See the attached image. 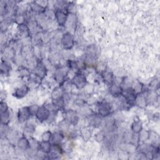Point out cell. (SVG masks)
<instances>
[{"instance_id":"6da1fadb","label":"cell","mask_w":160,"mask_h":160,"mask_svg":"<svg viewBox=\"0 0 160 160\" xmlns=\"http://www.w3.org/2000/svg\"><path fill=\"white\" fill-rule=\"evenodd\" d=\"M50 114L51 112L49 110V109L46 107V106L42 105L39 107L38 110L35 116L36 117V119L40 122H42L48 119Z\"/></svg>"},{"instance_id":"7a4b0ae2","label":"cell","mask_w":160,"mask_h":160,"mask_svg":"<svg viewBox=\"0 0 160 160\" xmlns=\"http://www.w3.org/2000/svg\"><path fill=\"white\" fill-rule=\"evenodd\" d=\"M74 43V38L70 32H67L62 35L61 38V44L64 49L67 50L71 49L73 47Z\"/></svg>"},{"instance_id":"3957f363","label":"cell","mask_w":160,"mask_h":160,"mask_svg":"<svg viewBox=\"0 0 160 160\" xmlns=\"http://www.w3.org/2000/svg\"><path fill=\"white\" fill-rule=\"evenodd\" d=\"M31 114L29 111V106H25L20 108L18 112V119L19 122H24L29 120Z\"/></svg>"},{"instance_id":"277c9868","label":"cell","mask_w":160,"mask_h":160,"mask_svg":"<svg viewBox=\"0 0 160 160\" xmlns=\"http://www.w3.org/2000/svg\"><path fill=\"white\" fill-rule=\"evenodd\" d=\"M98 110L99 116L105 117L109 116L111 111V104L107 101H102L99 102L98 106Z\"/></svg>"},{"instance_id":"5b68a950","label":"cell","mask_w":160,"mask_h":160,"mask_svg":"<svg viewBox=\"0 0 160 160\" xmlns=\"http://www.w3.org/2000/svg\"><path fill=\"white\" fill-rule=\"evenodd\" d=\"M72 83L78 89L84 88L86 84V78L85 76L81 73H78L72 79Z\"/></svg>"},{"instance_id":"8992f818","label":"cell","mask_w":160,"mask_h":160,"mask_svg":"<svg viewBox=\"0 0 160 160\" xmlns=\"http://www.w3.org/2000/svg\"><path fill=\"white\" fill-rule=\"evenodd\" d=\"M54 16L56 21L59 26H64L66 24L68 20V15L62 9H56L54 13Z\"/></svg>"},{"instance_id":"52a82bcc","label":"cell","mask_w":160,"mask_h":160,"mask_svg":"<svg viewBox=\"0 0 160 160\" xmlns=\"http://www.w3.org/2000/svg\"><path fill=\"white\" fill-rule=\"evenodd\" d=\"M66 119L70 124L72 125H76L79 121V118L76 112L71 109L66 112Z\"/></svg>"},{"instance_id":"ba28073f","label":"cell","mask_w":160,"mask_h":160,"mask_svg":"<svg viewBox=\"0 0 160 160\" xmlns=\"http://www.w3.org/2000/svg\"><path fill=\"white\" fill-rule=\"evenodd\" d=\"M29 89V87L27 85L23 84L16 89L14 96L17 98H22L28 93Z\"/></svg>"},{"instance_id":"9c48e42d","label":"cell","mask_w":160,"mask_h":160,"mask_svg":"<svg viewBox=\"0 0 160 160\" xmlns=\"http://www.w3.org/2000/svg\"><path fill=\"white\" fill-rule=\"evenodd\" d=\"M123 89L121 88V86L116 84V83H111L109 86V92L112 96L115 97H118L122 94Z\"/></svg>"},{"instance_id":"30bf717a","label":"cell","mask_w":160,"mask_h":160,"mask_svg":"<svg viewBox=\"0 0 160 160\" xmlns=\"http://www.w3.org/2000/svg\"><path fill=\"white\" fill-rule=\"evenodd\" d=\"M18 147L21 150H28L30 149V142L29 139H28L26 136H22L19 139L17 143Z\"/></svg>"},{"instance_id":"8fae6325","label":"cell","mask_w":160,"mask_h":160,"mask_svg":"<svg viewBox=\"0 0 160 160\" xmlns=\"http://www.w3.org/2000/svg\"><path fill=\"white\" fill-rule=\"evenodd\" d=\"M64 138V136L62 133L60 132H56L54 134H52L50 142H51V144H61L63 141Z\"/></svg>"},{"instance_id":"7c38bea8","label":"cell","mask_w":160,"mask_h":160,"mask_svg":"<svg viewBox=\"0 0 160 160\" xmlns=\"http://www.w3.org/2000/svg\"><path fill=\"white\" fill-rule=\"evenodd\" d=\"M52 148V144L49 141H41L39 142L38 150H40L46 154H48Z\"/></svg>"},{"instance_id":"4fadbf2b","label":"cell","mask_w":160,"mask_h":160,"mask_svg":"<svg viewBox=\"0 0 160 160\" xmlns=\"http://www.w3.org/2000/svg\"><path fill=\"white\" fill-rule=\"evenodd\" d=\"M131 129L134 133L138 134L142 130V124L141 121H134L131 124Z\"/></svg>"},{"instance_id":"5bb4252c","label":"cell","mask_w":160,"mask_h":160,"mask_svg":"<svg viewBox=\"0 0 160 160\" xmlns=\"http://www.w3.org/2000/svg\"><path fill=\"white\" fill-rule=\"evenodd\" d=\"M102 78L103 80L109 85L113 82V74L110 71H104L102 73Z\"/></svg>"},{"instance_id":"9a60e30c","label":"cell","mask_w":160,"mask_h":160,"mask_svg":"<svg viewBox=\"0 0 160 160\" xmlns=\"http://www.w3.org/2000/svg\"><path fill=\"white\" fill-rule=\"evenodd\" d=\"M1 124H8L11 119V114L9 110L8 109L7 111L1 113Z\"/></svg>"},{"instance_id":"2e32d148","label":"cell","mask_w":160,"mask_h":160,"mask_svg":"<svg viewBox=\"0 0 160 160\" xmlns=\"http://www.w3.org/2000/svg\"><path fill=\"white\" fill-rule=\"evenodd\" d=\"M24 132L26 134L28 135H31L35 131V126L32 123H27L26 124V126H24Z\"/></svg>"},{"instance_id":"e0dca14e","label":"cell","mask_w":160,"mask_h":160,"mask_svg":"<svg viewBox=\"0 0 160 160\" xmlns=\"http://www.w3.org/2000/svg\"><path fill=\"white\" fill-rule=\"evenodd\" d=\"M52 136V133L49 131H46L44 132L41 136V139L42 141H51Z\"/></svg>"},{"instance_id":"ac0fdd59","label":"cell","mask_w":160,"mask_h":160,"mask_svg":"<svg viewBox=\"0 0 160 160\" xmlns=\"http://www.w3.org/2000/svg\"><path fill=\"white\" fill-rule=\"evenodd\" d=\"M0 106H1V113L6 112V111H7L9 109L8 106L7 104L5 102L1 101Z\"/></svg>"}]
</instances>
